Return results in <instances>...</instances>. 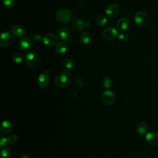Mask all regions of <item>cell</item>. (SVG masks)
I'll return each instance as SVG.
<instances>
[{
	"mask_svg": "<svg viewBox=\"0 0 158 158\" xmlns=\"http://www.w3.org/2000/svg\"><path fill=\"white\" fill-rule=\"evenodd\" d=\"M7 143H9V144H14L17 142V137L15 135H10L7 138Z\"/></svg>",
	"mask_w": 158,
	"mask_h": 158,
	"instance_id": "obj_27",
	"label": "cell"
},
{
	"mask_svg": "<svg viewBox=\"0 0 158 158\" xmlns=\"http://www.w3.org/2000/svg\"><path fill=\"white\" fill-rule=\"evenodd\" d=\"M71 80V75L67 71L61 72L55 78V83L56 85L60 88L68 86L70 84Z\"/></svg>",
	"mask_w": 158,
	"mask_h": 158,
	"instance_id": "obj_1",
	"label": "cell"
},
{
	"mask_svg": "<svg viewBox=\"0 0 158 158\" xmlns=\"http://www.w3.org/2000/svg\"><path fill=\"white\" fill-rule=\"evenodd\" d=\"M118 39L122 42H126L128 40V36L125 33H120L118 35Z\"/></svg>",
	"mask_w": 158,
	"mask_h": 158,
	"instance_id": "obj_28",
	"label": "cell"
},
{
	"mask_svg": "<svg viewBox=\"0 0 158 158\" xmlns=\"http://www.w3.org/2000/svg\"><path fill=\"white\" fill-rule=\"evenodd\" d=\"M90 40H91L90 35L88 32L84 31L81 34L80 36V41L82 44L86 45L89 44L90 42Z\"/></svg>",
	"mask_w": 158,
	"mask_h": 158,
	"instance_id": "obj_20",
	"label": "cell"
},
{
	"mask_svg": "<svg viewBox=\"0 0 158 158\" xmlns=\"http://www.w3.org/2000/svg\"><path fill=\"white\" fill-rule=\"evenodd\" d=\"M20 158H30V157H29V156H28L26 154H23L22 156H21V157Z\"/></svg>",
	"mask_w": 158,
	"mask_h": 158,
	"instance_id": "obj_32",
	"label": "cell"
},
{
	"mask_svg": "<svg viewBox=\"0 0 158 158\" xmlns=\"http://www.w3.org/2000/svg\"><path fill=\"white\" fill-rule=\"evenodd\" d=\"M101 99L105 104L110 105L115 101V94L110 90H106L102 93Z\"/></svg>",
	"mask_w": 158,
	"mask_h": 158,
	"instance_id": "obj_7",
	"label": "cell"
},
{
	"mask_svg": "<svg viewBox=\"0 0 158 158\" xmlns=\"http://www.w3.org/2000/svg\"><path fill=\"white\" fill-rule=\"evenodd\" d=\"M6 143H7V139L6 138L4 137L2 135H1V138H0V146L2 148L6 144Z\"/></svg>",
	"mask_w": 158,
	"mask_h": 158,
	"instance_id": "obj_30",
	"label": "cell"
},
{
	"mask_svg": "<svg viewBox=\"0 0 158 158\" xmlns=\"http://www.w3.org/2000/svg\"><path fill=\"white\" fill-rule=\"evenodd\" d=\"M43 37H42L41 35H38V34H36L35 35H33L32 36V40L33 41L36 42V43H38V42H40V41L43 40Z\"/></svg>",
	"mask_w": 158,
	"mask_h": 158,
	"instance_id": "obj_29",
	"label": "cell"
},
{
	"mask_svg": "<svg viewBox=\"0 0 158 158\" xmlns=\"http://www.w3.org/2000/svg\"><path fill=\"white\" fill-rule=\"evenodd\" d=\"M89 27V22H85L83 20L79 19H76L72 24V27L77 31H82L84 29L87 28Z\"/></svg>",
	"mask_w": 158,
	"mask_h": 158,
	"instance_id": "obj_10",
	"label": "cell"
},
{
	"mask_svg": "<svg viewBox=\"0 0 158 158\" xmlns=\"http://www.w3.org/2000/svg\"><path fill=\"white\" fill-rule=\"evenodd\" d=\"M102 85L106 88H110L112 86V81L109 77H105L102 79Z\"/></svg>",
	"mask_w": 158,
	"mask_h": 158,
	"instance_id": "obj_23",
	"label": "cell"
},
{
	"mask_svg": "<svg viewBox=\"0 0 158 158\" xmlns=\"http://www.w3.org/2000/svg\"><path fill=\"white\" fill-rule=\"evenodd\" d=\"M43 41L47 46H53L57 44L58 41V38L55 35L52 33H49L43 37Z\"/></svg>",
	"mask_w": 158,
	"mask_h": 158,
	"instance_id": "obj_11",
	"label": "cell"
},
{
	"mask_svg": "<svg viewBox=\"0 0 158 158\" xmlns=\"http://www.w3.org/2000/svg\"><path fill=\"white\" fill-rule=\"evenodd\" d=\"M76 83L78 87H82L83 86V83L81 78H77L76 80Z\"/></svg>",
	"mask_w": 158,
	"mask_h": 158,
	"instance_id": "obj_31",
	"label": "cell"
},
{
	"mask_svg": "<svg viewBox=\"0 0 158 158\" xmlns=\"http://www.w3.org/2000/svg\"><path fill=\"white\" fill-rule=\"evenodd\" d=\"M3 5L7 8H11L15 4V0H2Z\"/></svg>",
	"mask_w": 158,
	"mask_h": 158,
	"instance_id": "obj_26",
	"label": "cell"
},
{
	"mask_svg": "<svg viewBox=\"0 0 158 158\" xmlns=\"http://www.w3.org/2000/svg\"><path fill=\"white\" fill-rule=\"evenodd\" d=\"M67 49V45L65 42H60L56 47V52L57 54H64Z\"/></svg>",
	"mask_w": 158,
	"mask_h": 158,
	"instance_id": "obj_19",
	"label": "cell"
},
{
	"mask_svg": "<svg viewBox=\"0 0 158 158\" xmlns=\"http://www.w3.org/2000/svg\"><path fill=\"white\" fill-rule=\"evenodd\" d=\"M64 65L65 66V67L67 69L70 70L72 69L73 66H74V62L73 61V60L70 58H67L66 59L64 60Z\"/></svg>",
	"mask_w": 158,
	"mask_h": 158,
	"instance_id": "obj_25",
	"label": "cell"
},
{
	"mask_svg": "<svg viewBox=\"0 0 158 158\" xmlns=\"http://www.w3.org/2000/svg\"><path fill=\"white\" fill-rule=\"evenodd\" d=\"M146 140L147 143L151 146L158 145V132L151 131L146 135Z\"/></svg>",
	"mask_w": 158,
	"mask_h": 158,
	"instance_id": "obj_9",
	"label": "cell"
},
{
	"mask_svg": "<svg viewBox=\"0 0 158 158\" xmlns=\"http://www.w3.org/2000/svg\"><path fill=\"white\" fill-rule=\"evenodd\" d=\"M135 22L136 24L141 27H146L150 22V19L148 14L144 11L137 12L135 15Z\"/></svg>",
	"mask_w": 158,
	"mask_h": 158,
	"instance_id": "obj_3",
	"label": "cell"
},
{
	"mask_svg": "<svg viewBox=\"0 0 158 158\" xmlns=\"http://www.w3.org/2000/svg\"><path fill=\"white\" fill-rule=\"evenodd\" d=\"M12 156V151L9 148H4L1 151V158H10Z\"/></svg>",
	"mask_w": 158,
	"mask_h": 158,
	"instance_id": "obj_22",
	"label": "cell"
},
{
	"mask_svg": "<svg viewBox=\"0 0 158 158\" xmlns=\"http://www.w3.org/2000/svg\"><path fill=\"white\" fill-rule=\"evenodd\" d=\"M136 130L137 133L140 135H144L148 131V125L144 122H139L136 126Z\"/></svg>",
	"mask_w": 158,
	"mask_h": 158,
	"instance_id": "obj_17",
	"label": "cell"
},
{
	"mask_svg": "<svg viewBox=\"0 0 158 158\" xmlns=\"http://www.w3.org/2000/svg\"><path fill=\"white\" fill-rule=\"evenodd\" d=\"M58 36L61 40H68L70 35V30L67 27H62L58 30Z\"/></svg>",
	"mask_w": 158,
	"mask_h": 158,
	"instance_id": "obj_18",
	"label": "cell"
},
{
	"mask_svg": "<svg viewBox=\"0 0 158 158\" xmlns=\"http://www.w3.org/2000/svg\"><path fill=\"white\" fill-rule=\"evenodd\" d=\"M12 35L9 31H3L1 35L0 46L1 48H5L9 46L12 41Z\"/></svg>",
	"mask_w": 158,
	"mask_h": 158,
	"instance_id": "obj_6",
	"label": "cell"
},
{
	"mask_svg": "<svg viewBox=\"0 0 158 158\" xmlns=\"http://www.w3.org/2000/svg\"><path fill=\"white\" fill-rule=\"evenodd\" d=\"M56 19L61 23H67L72 19L70 11L65 7L59 9L56 13Z\"/></svg>",
	"mask_w": 158,
	"mask_h": 158,
	"instance_id": "obj_4",
	"label": "cell"
},
{
	"mask_svg": "<svg viewBox=\"0 0 158 158\" xmlns=\"http://www.w3.org/2000/svg\"><path fill=\"white\" fill-rule=\"evenodd\" d=\"M119 12V6L115 3H112L106 8V14L107 17H115Z\"/></svg>",
	"mask_w": 158,
	"mask_h": 158,
	"instance_id": "obj_8",
	"label": "cell"
},
{
	"mask_svg": "<svg viewBox=\"0 0 158 158\" xmlns=\"http://www.w3.org/2000/svg\"><path fill=\"white\" fill-rule=\"evenodd\" d=\"M129 25V22L127 19L125 17L120 18L117 23V28L120 31H123L126 30Z\"/></svg>",
	"mask_w": 158,
	"mask_h": 158,
	"instance_id": "obj_15",
	"label": "cell"
},
{
	"mask_svg": "<svg viewBox=\"0 0 158 158\" xmlns=\"http://www.w3.org/2000/svg\"><path fill=\"white\" fill-rule=\"evenodd\" d=\"M12 33L17 37L23 36L25 33V28L23 26L20 25H17L12 28Z\"/></svg>",
	"mask_w": 158,
	"mask_h": 158,
	"instance_id": "obj_16",
	"label": "cell"
},
{
	"mask_svg": "<svg viewBox=\"0 0 158 158\" xmlns=\"http://www.w3.org/2000/svg\"><path fill=\"white\" fill-rule=\"evenodd\" d=\"M12 129V123L8 120L3 121L0 127V132L2 135H6L8 134L11 131Z\"/></svg>",
	"mask_w": 158,
	"mask_h": 158,
	"instance_id": "obj_14",
	"label": "cell"
},
{
	"mask_svg": "<svg viewBox=\"0 0 158 158\" xmlns=\"http://www.w3.org/2000/svg\"><path fill=\"white\" fill-rule=\"evenodd\" d=\"M41 57L40 54L36 51H31L29 52L25 58V61L28 66L31 68H36L40 64Z\"/></svg>",
	"mask_w": 158,
	"mask_h": 158,
	"instance_id": "obj_2",
	"label": "cell"
},
{
	"mask_svg": "<svg viewBox=\"0 0 158 158\" xmlns=\"http://www.w3.org/2000/svg\"><path fill=\"white\" fill-rule=\"evenodd\" d=\"M48 72L41 73L39 75L38 78V85L43 88H46L49 83V78L47 74Z\"/></svg>",
	"mask_w": 158,
	"mask_h": 158,
	"instance_id": "obj_13",
	"label": "cell"
},
{
	"mask_svg": "<svg viewBox=\"0 0 158 158\" xmlns=\"http://www.w3.org/2000/svg\"><path fill=\"white\" fill-rule=\"evenodd\" d=\"M24 59V56L22 53L21 52H15L14 54L13 57H12V59L14 60V62L17 63V64H20L21 63L23 60Z\"/></svg>",
	"mask_w": 158,
	"mask_h": 158,
	"instance_id": "obj_21",
	"label": "cell"
},
{
	"mask_svg": "<svg viewBox=\"0 0 158 158\" xmlns=\"http://www.w3.org/2000/svg\"><path fill=\"white\" fill-rule=\"evenodd\" d=\"M107 21V17L104 15H101L97 18L96 23L99 26H103L106 23Z\"/></svg>",
	"mask_w": 158,
	"mask_h": 158,
	"instance_id": "obj_24",
	"label": "cell"
},
{
	"mask_svg": "<svg viewBox=\"0 0 158 158\" xmlns=\"http://www.w3.org/2000/svg\"><path fill=\"white\" fill-rule=\"evenodd\" d=\"M117 30L113 27H108L105 28L102 33V38L107 41H111L118 36Z\"/></svg>",
	"mask_w": 158,
	"mask_h": 158,
	"instance_id": "obj_5",
	"label": "cell"
},
{
	"mask_svg": "<svg viewBox=\"0 0 158 158\" xmlns=\"http://www.w3.org/2000/svg\"><path fill=\"white\" fill-rule=\"evenodd\" d=\"M19 45L20 49L22 51H28L31 48V41L30 39L27 36L22 37L19 41Z\"/></svg>",
	"mask_w": 158,
	"mask_h": 158,
	"instance_id": "obj_12",
	"label": "cell"
}]
</instances>
